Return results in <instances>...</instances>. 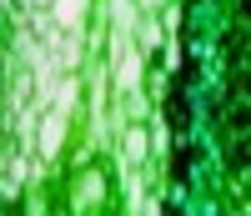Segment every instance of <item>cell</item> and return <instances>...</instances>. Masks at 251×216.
<instances>
[{
	"label": "cell",
	"mask_w": 251,
	"mask_h": 216,
	"mask_svg": "<svg viewBox=\"0 0 251 216\" xmlns=\"http://www.w3.org/2000/svg\"><path fill=\"white\" fill-rule=\"evenodd\" d=\"M60 131H66V116H50L46 121V131H40V156H55V151H60Z\"/></svg>",
	"instance_id": "cell-1"
},
{
	"label": "cell",
	"mask_w": 251,
	"mask_h": 216,
	"mask_svg": "<svg viewBox=\"0 0 251 216\" xmlns=\"http://www.w3.org/2000/svg\"><path fill=\"white\" fill-rule=\"evenodd\" d=\"M116 81H121V91H136V85H141V55H126Z\"/></svg>",
	"instance_id": "cell-2"
},
{
	"label": "cell",
	"mask_w": 251,
	"mask_h": 216,
	"mask_svg": "<svg viewBox=\"0 0 251 216\" xmlns=\"http://www.w3.org/2000/svg\"><path fill=\"white\" fill-rule=\"evenodd\" d=\"M80 10H86V0H55V20L60 26H75Z\"/></svg>",
	"instance_id": "cell-3"
},
{
	"label": "cell",
	"mask_w": 251,
	"mask_h": 216,
	"mask_svg": "<svg viewBox=\"0 0 251 216\" xmlns=\"http://www.w3.org/2000/svg\"><path fill=\"white\" fill-rule=\"evenodd\" d=\"M126 151H131V156H146V136H141V131H131V141H126Z\"/></svg>",
	"instance_id": "cell-4"
},
{
	"label": "cell",
	"mask_w": 251,
	"mask_h": 216,
	"mask_svg": "<svg viewBox=\"0 0 251 216\" xmlns=\"http://www.w3.org/2000/svg\"><path fill=\"white\" fill-rule=\"evenodd\" d=\"M141 5H146V10H151V5H161V0H141Z\"/></svg>",
	"instance_id": "cell-5"
}]
</instances>
